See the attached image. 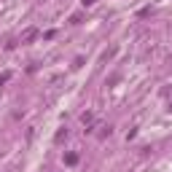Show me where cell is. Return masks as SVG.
Masks as SVG:
<instances>
[{"label": "cell", "instance_id": "6da1fadb", "mask_svg": "<svg viewBox=\"0 0 172 172\" xmlns=\"http://www.w3.org/2000/svg\"><path fill=\"white\" fill-rule=\"evenodd\" d=\"M94 3H97V0H83V6H94Z\"/></svg>", "mask_w": 172, "mask_h": 172}]
</instances>
